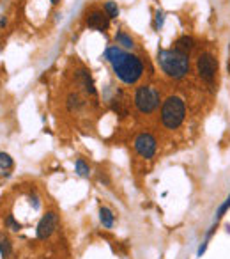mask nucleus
<instances>
[{
	"label": "nucleus",
	"mask_w": 230,
	"mask_h": 259,
	"mask_svg": "<svg viewBox=\"0 0 230 259\" xmlns=\"http://www.w3.org/2000/svg\"><path fill=\"white\" fill-rule=\"evenodd\" d=\"M105 59L112 66L113 75L126 85H133L144 75V62L138 55L126 52L121 46H110L105 50Z\"/></svg>",
	"instance_id": "nucleus-1"
},
{
	"label": "nucleus",
	"mask_w": 230,
	"mask_h": 259,
	"mask_svg": "<svg viewBox=\"0 0 230 259\" xmlns=\"http://www.w3.org/2000/svg\"><path fill=\"white\" fill-rule=\"evenodd\" d=\"M157 64L166 77L181 80L190 73V55L177 52L175 48L157 50Z\"/></svg>",
	"instance_id": "nucleus-2"
},
{
	"label": "nucleus",
	"mask_w": 230,
	"mask_h": 259,
	"mask_svg": "<svg viewBox=\"0 0 230 259\" xmlns=\"http://www.w3.org/2000/svg\"><path fill=\"white\" fill-rule=\"evenodd\" d=\"M159 119H161V125L166 130H177L186 119L184 100L181 96H175V94L166 98L161 103V109H159Z\"/></svg>",
	"instance_id": "nucleus-3"
},
{
	"label": "nucleus",
	"mask_w": 230,
	"mask_h": 259,
	"mask_svg": "<svg viewBox=\"0 0 230 259\" xmlns=\"http://www.w3.org/2000/svg\"><path fill=\"white\" fill-rule=\"evenodd\" d=\"M161 103V93H159L157 87H154L151 84H144L140 87H137V91L133 94L135 109L140 114H146V116L156 112Z\"/></svg>",
	"instance_id": "nucleus-4"
},
{
	"label": "nucleus",
	"mask_w": 230,
	"mask_h": 259,
	"mask_svg": "<svg viewBox=\"0 0 230 259\" xmlns=\"http://www.w3.org/2000/svg\"><path fill=\"white\" fill-rule=\"evenodd\" d=\"M216 73H218V61H216V57L209 52L200 53L197 59V75L200 77V80L213 85Z\"/></svg>",
	"instance_id": "nucleus-5"
},
{
	"label": "nucleus",
	"mask_w": 230,
	"mask_h": 259,
	"mask_svg": "<svg viewBox=\"0 0 230 259\" xmlns=\"http://www.w3.org/2000/svg\"><path fill=\"white\" fill-rule=\"evenodd\" d=\"M133 147H135V151H137L138 156H142L144 160H151L157 151V140L153 133L142 131V133H138L137 137H135Z\"/></svg>",
	"instance_id": "nucleus-6"
},
{
	"label": "nucleus",
	"mask_w": 230,
	"mask_h": 259,
	"mask_svg": "<svg viewBox=\"0 0 230 259\" xmlns=\"http://www.w3.org/2000/svg\"><path fill=\"white\" fill-rule=\"evenodd\" d=\"M57 227H59V215L55 211H48L41 217L39 224H37V229H36V235L39 240H48L53 233L57 231Z\"/></svg>",
	"instance_id": "nucleus-7"
},
{
	"label": "nucleus",
	"mask_w": 230,
	"mask_h": 259,
	"mask_svg": "<svg viewBox=\"0 0 230 259\" xmlns=\"http://www.w3.org/2000/svg\"><path fill=\"white\" fill-rule=\"evenodd\" d=\"M85 23H87V27L89 28H92V30H97V32H106L110 27V18L105 12V9L94 7L87 12Z\"/></svg>",
	"instance_id": "nucleus-8"
},
{
	"label": "nucleus",
	"mask_w": 230,
	"mask_h": 259,
	"mask_svg": "<svg viewBox=\"0 0 230 259\" xmlns=\"http://www.w3.org/2000/svg\"><path fill=\"white\" fill-rule=\"evenodd\" d=\"M77 82L83 87V91L89 96H97V89H96V85H94V80H92V75H90L89 69H78L77 71Z\"/></svg>",
	"instance_id": "nucleus-9"
},
{
	"label": "nucleus",
	"mask_w": 230,
	"mask_h": 259,
	"mask_svg": "<svg viewBox=\"0 0 230 259\" xmlns=\"http://www.w3.org/2000/svg\"><path fill=\"white\" fill-rule=\"evenodd\" d=\"M110 103H112V110L117 114V116H121V118H126V116H128L129 102H128V98H126V94L122 93V91H117L115 96L110 100Z\"/></svg>",
	"instance_id": "nucleus-10"
},
{
	"label": "nucleus",
	"mask_w": 230,
	"mask_h": 259,
	"mask_svg": "<svg viewBox=\"0 0 230 259\" xmlns=\"http://www.w3.org/2000/svg\"><path fill=\"white\" fill-rule=\"evenodd\" d=\"M195 45H197V43H195L193 37L188 36V34H184V36H181V37H177V39H175L174 48L177 50V52L186 53V55H190V53L193 52Z\"/></svg>",
	"instance_id": "nucleus-11"
},
{
	"label": "nucleus",
	"mask_w": 230,
	"mask_h": 259,
	"mask_svg": "<svg viewBox=\"0 0 230 259\" xmlns=\"http://www.w3.org/2000/svg\"><path fill=\"white\" fill-rule=\"evenodd\" d=\"M66 107H68L69 112H78L85 107V98L78 93H69L66 98Z\"/></svg>",
	"instance_id": "nucleus-12"
},
{
	"label": "nucleus",
	"mask_w": 230,
	"mask_h": 259,
	"mask_svg": "<svg viewBox=\"0 0 230 259\" xmlns=\"http://www.w3.org/2000/svg\"><path fill=\"white\" fill-rule=\"evenodd\" d=\"M115 43H117V46H121L122 50H126V52L135 48V39L129 36L128 32H124V30H117V34H115Z\"/></svg>",
	"instance_id": "nucleus-13"
},
{
	"label": "nucleus",
	"mask_w": 230,
	"mask_h": 259,
	"mask_svg": "<svg viewBox=\"0 0 230 259\" xmlns=\"http://www.w3.org/2000/svg\"><path fill=\"white\" fill-rule=\"evenodd\" d=\"M99 220H101L103 227H106V229H112L113 224H115V215H113V211L110 210V208L101 206V208H99Z\"/></svg>",
	"instance_id": "nucleus-14"
},
{
	"label": "nucleus",
	"mask_w": 230,
	"mask_h": 259,
	"mask_svg": "<svg viewBox=\"0 0 230 259\" xmlns=\"http://www.w3.org/2000/svg\"><path fill=\"white\" fill-rule=\"evenodd\" d=\"M0 256L2 259H11L12 256V243L9 242L7 236L0 235Z\"/></svg>",
	"instance_id": "nucleus-15"
},
{
	"label": "nucleus",
	"mask_w": 230,
	"mask_h": 259,
	"mask_svg": "<svg viewBox=\"0 0 230 259\" xmlns=\"http://www.w3.org/2000/svg\"><path fill=\"white\" fill-rule=\"evenodd\" d=\"M75 170H77V174L80 178H90V167L89 163H85L83 158H78L75 162Z\"/></svg>",
	"instance_id": "nucleus-16"
},
{
	"label": "nucleus",
	"mask_w": 230,
	"mask_h": 259,
	"mask_svg": "<svg viewBox=\"0 0 230 259\" xmlns=\"http://www.w3.org/2000/svg\"><path fill=\"white\" fill-rule=\"evenodd\" d=\"M103 9H105V12L108 14L110 20H115V18H119V14H121V9H119L117 2H113V0H106Z\"/></svg>",
	"instance_id": "nucleus-17"
},
{
	"label": "nucleus",
	"mask_w": 230,
	"mask_h": 259,
	"mask_svg": "<svg viewBox=\"0 0 230 259\" xmlns=\"http://www.w3.org/2000/svg\"><path fill=\"white\" fill-rule=\"evenodd\" d=\"M12 165H14V162H12L11 154L4 153V151H0V169L9 170V169H12Z\"/></svg>",
	"instance_id": "nucleus-18"
},
{
	"label": "nucleus",
	"mask_w": 230,
	"mask_h": 259,
	"mask_svg": "<svg viewBox=\"0 0 230 259\" xmlns=\"http://www.w3.org/2000/svg\"><path fill=\"white\" fill-rule=\"evenodd\" d=\"M5 227H7V229H11V231L18 233V231H20V229H21V224H20V222H16L12 215H7V217H5Z\"/></svg>",
	"instance_id": "nucleus-19"
},
{
	"label": "nucleus",
	"mask_w": 230,
	"mask_h": 259,
	"mask_svg": "<svg viewBox=\"0 0 230 259\" xmlns=\"http://www.w3.org/2000/svg\"><path fill=\"white\" fill-rule=\"evenodd\" d=\"M229 210H230V195H229V197L225 199V203H223L222 206H220L218 213H216V220H220V219H222L223 215H225V213H227V211H229Z\"/></svg>",
	"instance_id": "nucleus-20"
},
{
	"label": "nucleus",
	"mask_w": 230,
	"mask_h": 259,
	"mask_svg": "<svg viewBox=\"0 0 230 259\" xmlns=\"http://www.w3.org/2000/svg\"><path fill=\"white\" fill-rule=\"evenodd\" d=\"M163 21H165V12L163 11H156V18H154V28L159 30L163 27Z\"/></svg>",
	"instance_id": "nucleus-21"
},
{
	"label": "nucleus",
	"mask_w": 230,
	"mask_h": 259,
	"mask_svg": "<svg viewBox=\"0 0 230 259\" xmlns=\"http://www.w3.org/2000/svg\"><path fill=\"white\" fill-rule=\"evenodd\" d=\"M97 178H99V181H105L106 183V185H110V179L108 178H106V174H103V172H99V174H97Z\"/></svg>",
	"instance_id": "nucleus-22"
},
{
	"label": "nucleus",
	"mask_w": 230,
	"mask_h": 259,
	"mask_svg": "<svg viewBox=\"0 0 230 259\" xmlns=\"http://www.w3.org/2000/svg\"><path fill=\"white\" fill-rule=\"evenodd\" d=\"M50 2H52V4H59V2H61V0H50Z\"/></svg>",
	"instance_id": "nucleus-23"
}]
</instances>
